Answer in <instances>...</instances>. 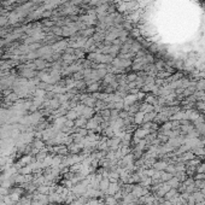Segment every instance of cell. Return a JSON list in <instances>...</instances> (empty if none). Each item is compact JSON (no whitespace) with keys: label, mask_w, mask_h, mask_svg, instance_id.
I'll return each instance as SVG.
<instances>
[{"label":"cell","mask_w":205,"mask_h":205,"mask_svg":"<svg viewBox=\"0 0 205 205\" xmlns=\"http://www.w3.org/2000/svg\"><path fill=\"white\" fill-rule=\"evenodd\" d=\"M167 163H164V162H158V163H156L155 164V168L157 169V170H164V169H167Z\"/></svg>","instance_id":"1"},{"label":"cell","mask_w":205,"mask_h":205,"mask_svg":"<svg viewBox=\"0 0 205 205\" xmlns=\"http://www.w3.org/2000/svg\"><path fill=\"white\" fill-rule=\"evenodd\" d=\"M109 186H110V183H109V180L107 179H104L102 182H100V188L102 191H106L109 188Z\"/></svg>","instance_id":"2"}]
</instances>
